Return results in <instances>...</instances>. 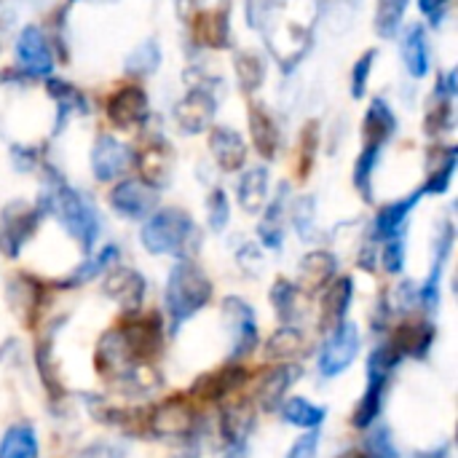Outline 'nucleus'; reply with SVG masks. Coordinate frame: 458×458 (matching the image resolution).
I'll use <instances>...</instances> for the list:
<instances>
[{"label":"nucleus","mask_w":458,"mask_h":458,"mask_svg":"<svg viewBox=\"0 0 458 458\" xmlns=\"http://www.w3.org/2000/svg\"><path fill=\"white\" fill-rule=\"evenodd\" d=\"M317 21V0H271L258 30L263 32L268 54L279 62L282 70L290 72L311 51Z\"/></svg>","instance_id":"nucleus-1"},{"label":"nucleus","mask_w":458,"mask_h":458,"mask_svg":"<svg viewBox=\"0 0 458 458\" xmlns=\"http://www.w3.org/2000/svg\"><path fill=\"white\" fill-rule=\"evenodd\" d=\"M115 386L123 392V394H150L161 386V376L148 365V362H134L121 378H115Z\"/></svg>","instance_id":"nucleus-43"},{"label":"nucleus","mask_w":458,"mask_h":458,"mask_svg":"<svg viewBox=\"0 0 458 458\" xmlns=\"http://www.w3.org/2000/svg\"><path fill=\"white\" fill-rule=\"evenodd\" d=\"M384 266L389 274H400L405 266V236H394L384 242Z\"/></svg>","instance_id":"nucleus-54"},{"label":"nucleus","mask_w":458,"mask_h":458,"mask_svg":"<svg viewBox=\"0 0 458 458\" xmlns=\"http://www.w3.org/2000/svg\"><path fill=\"white\" fill-rule=\"evenodd\" d=\"M362 0H317L319 5V19H327V24L338 32V19L344 21L341 30H346L354 19V11L360 8Z\"/></svg>","instance_id":"nucleus-48"},{"label":"nucleus","mask_w":458,"mask_h":458,"mask_svg":"<svg viewBox=\"0 0 458 458\" xmlns=\"http://www.w3.org/2000/svg\"><path fill=\"white\" fill-rule=\"evenodd\" d=\"M134 164L140 169V180L158 191L172 177V164H174L172 145L166 140H150L142 145V150L134 153Z\"/></svg>","instance_id":"nucleus-18"},{"label":"nucleus","mask_w":458,"mask_h":458,"mask_svg":"<svg viewBox=\"0 0 458 458\" xmlns=\"http://www.w3.org/2000/svg\"><path fill=\"white\" fill-rule=\"evenodd\" d=\"M38 209L43 212V217L51 215L81 244L83 252L94 250L99 231H102L99 212L81 191L67 185L64 177L54 166H46V182L38 199Z\"/></svg>","instance_id":"nucleus-2"},{"label":"nucleus","mask_w":458,"mask_h":458,"mask_svg":"<svg viewBox=\"0 0 458 458\" xmlns=\"http://www.w3.org/2000/svg\"><path fill=\"white\" fill-rule=\"evenodd\" d=\"M209 150L212 158L223 172H239L247 161V145L242 134L231 126H215L209 134Z\"/></svg>","instance_id":"nucleus-28"},{"label":"nucleus","mask_w":458,"mask_h":458,"mask_svg":"<svg viewBox=\"0 0 458 458\" xmlns=\"http://www.w3.org/2000/svg\"><path fill=\"white\" fill-rule=\"evenodd\" d=\"M287 193H290V185L282 182L274 201H268L263 207L266 215H263V223L258 225V236H260L263 247H268V250H279L284 244V220H287L284 199H287Z\"/></svg>","instance_id":"nucleus-33"},{"label":"nucleus","mask_w":458,"mask_h":458,"mask_svg":"<svg viewBox=\"0 0 458 458\" xmlns=\"http://www.w3.org/2000/svg\"><path fill=\"white\" fill-rule=\"evenodd\" d=\"M78 458H118V456H115V451H113V448H107V445H97V448H89L86 454H81Z\"/></svg>","instance_id":"nucleus-59"},{"label":"nucleus","mask_w":458,"mask_h":458,"mask_svg":"<svg viewBox=\"0 0 458 458\" xmlns=\"http://www.w3.org/2000/svg\"><path fill=\"white\" fill-rule=\"evenodd\" d=\"M360 344H362V338H360V330H357L354 322H346V319H344L341 325H335L333 333H330V338H327L325 346H322V354H319V373H322L325 378L341 376V373L357 360Z\"/></svg>","instance_id":"nucleus-7"},{"label":"nucleus","mask_w":458,"mask_h":458,"mask_svg":"<svg viewBox=\"0 0 458 458\" xmlns=\"http://www.w3.org/2000/svg\"><path fill=\"white\" fill-rule=\"evenodd\" d=\"M352 301H354V282L349 276L330 282V287L325 293V303H322V325L325 327L341 325L352 309Z\"/></svg>","instance_id":"nucleus-37"},{"label":"nucleus","mask_w":458,"mask_h":458,"mask_svg":"<svg viewBox=\"0 0 458 458\" xmlns=\"http://www.w3.org/2000/svg\"><path fill=\"white\" fill-rule=\"evenodd\" d=\"M148 115H150V102L145 89L137 83L118 89L107 102V118L118 129H137L148 121Z\"/></svg>","instance_id":"nucleus-14"},{"label":"nucleus","mask_w":458,"mask_h":458,"mask_svg":"<svg viewBox=\"0 0 458 458\" xmlns=\"http://www.w3.org/2000/svg\"><path fill=\"white\" fill-rule=\"evenodd\" d=\"M338 458H368L365 454H360V451H346V454H341Z\"/></svg>","instance_id":"nucleus-60"},{"label":"nucleus","mask_w":458,"mask_h":458,"mask_svg":"<svg viewBox=\"0 0 458 458\" xmlns=\"http://www.w3.org/2000/svg\"><path fill=\"white\" fill-rule=\"evenodd\" d=\"M454 242H456V228L451 220H443L440 231H437V239H435V258H432V271L429 276L424 279L421 290L416 293L419 303L427 309V311H437L440 306V284H443V274H445V266L451 260V252H454Z\"/></svg>","instance_id":"nucleus-12"},{"label":"nucleus","mask_w":458,"mask_h":458,"mask_svg":"<svg viewBox=\"0 0 458 458\" xmlns=\"http://www.w3.org/2000/svg\"><path fill=\"white\" fill-rule=\"evenodd\" d=\"M381 148H362V153L357 156V164H354V188L360 191V196L365 201H373V172L378 166V158H381Z\"/></svg>","instance_id":"nucleus-47"},{"label":"nucleus","mask_w":458,"mask_h":458,"mask_svg":"<svg viewBox=\"0 0 458 458\" xmlns=\"http://www.w3.org/2000/svg\"><path fill=\"white\" fill-rule=\"evenodd\" d=\"M207 220L212 231H223L231 220V204L223 188H215L207 199Z\"/></svg>","instance_id":"nucleus-50"},{"label":"nucleus","mask_w":458,"mask_h":458,"mask_svg":"<svg viewBox=\"0 0 458 458\" xmlns=\"http://www.w3.org/2000/svg\"><path fill=\"white\" fill-rule=\"evenodd\" d=\"M118 255H121V250H118L115 244H107V247H102L91 260L75 266V268H72L64 279H59L56 284H59L62 290H72V287L89 284V282H94L97 276H102L105 271H110V268L118 263Z\"/></svg>","instance_id":"nucleus-34"},{"label":"nucleus","mask_w":458,"mask_h":458,"mask_svg":"<svg viewBox=\"0 0 458 458\" xmlns=\"http://www.w3.org/2000/svg\"><path fill=\"white\" fill-rule=\"evenodd\" d=\"M435 325L432 322H405L394 330V338H392V349L403 357H413V360H427L429 352H432V344H435Z\"/></svg>","instance_id":"nucleus-25"},{"label":"nucleus","mask_w":458,"mask_h":458,"mask_svg":"<svg viewBox=\"0 0 458 458\" xmlns=\"http://www.w3.org/2000/svg\"><path fill=\"white\" fill-rule=\"evenodd\" d=\"M134 319H129L121 333L134 354L137 362H148L150 357H156L161 352V344H164V333H161V319L158 314H145L140 317L137 311H131Z\"/></svg>","instance_id":"nucleus-16"},{"label":"nucleus","mask_w":458,"mask_h":458,"mask_svg":"<svg viewBox=\"0 0 458 458\" xmlns=\"http://www.w3.org/2000/svg\"><path fill=\"white\" fill-rule=\"evenodd\" d=\"M408 3L411 0H376V16H373V30L378 38L389 40L397 35L400 24H403V16L408 11Z\"/></svg>","instance_id":"nucleus-45"},{"label":"nucleus","mask_w":458,"mask_h":458,"mask_svg":"<svg viewBox=\"0 0 458 458\" xmlns=\"http://www.w3.org/2000/svg\"><path fill=\"white\" fill-rule=\"evenodd\" d=\"M317 451H319V432H309V435H303L290 451H287V456L284 458H317Z\"/></svg>","instance_id":"nucleus-55"},{"label":"nucleus","mask_w":458,"mask_h":458,"mask_svg":"<svg viewBox=\"0 0 458 458\" xmlns=\"http://www.w3.org/2000/svg\"><path fill=\"white\" fill-rule=\"evenodd\" d=\"M250 134H252V142H255L258 153H260L266 161H274V158L279 156L282 131H279L274 115H271L260 102H252V105H250Z\"/></svg>","instance_id":"nucleus-30"},{"label":"nucleus","mask_w":458,"mask_h":458,"mask_svg":"<svg viewBox=\"0 0 458 458\" xmlns=\"http://www.w3.org/2000/svg\"><path fill=\"white\" fill-rule=\"evenodd\" d=\"M255 432V408L244 403H231L220 413V435L231 454H242L250 435Z\"/></svg>","instance_id":"nucleus-21"},{"label":"nucleus","mask_w":458,"mask_h":458,"mask_svg":"<svg viewBox=\"0 0 458 458\" xmlns=\"http://www.w3.org/2000/svg\"><path fill=\"white\" fill-rule=\"evenodd\" d=\"M134 362H137V360H134V354H131V349H129V344H126L121 327H118V330H107V333L99 338L97 352H94V365H97V370H99L102 376H107V378L115 381V378H121Z\"/></svg>","instance_id":"nucleus-20"},{"label":"nucleus","mask_w":458,"mask_h":458,"mask_svg":"<svg viewBox=\"0 0 458 458\" xmlns=\"http://www.w3.org/2000/svg\"><path fill=\"white\" fill-rule=\"evenodd\" d=\"M46 91L48 97L56 102V131L64 126L67 118L72 115H86L91 110L89 99L83 97L81 89H75L72 83L62 81V78H46Z\"/></svg>","instance_id":"nucleus-32"},{"label":"nucleus","mask_w":458,"mask_h":458,"mask_svg":"<svg viewBox=\"0 0 458 458\" xmlns=\"http://www.w3.org/2000/svg\"><path fill=\"white\" fill-rule=\"evenodd\" d=\"M140 242L150 255H174L177 260H193L201 247V233L185 209L166 207L156 209L145 220Z\"/></svg>","instance_id":"nucleus-3"},{"label":"nucleus","mask_w":458,"mask_h":458,"mask_svg":"<svg viewBox=\"0 0 458 458\" xmlns=\"http://www.w3.org/2000/svg\"><path fill=\"white\" fill-rule=\"evenodd\" d=\"M38 437L32 424H13L0 440V458H38Z\"/></svg>","instance_id":"nucleus-41"},{"label":"nucleus","mask_w":458,"mask_h":458,"mask_svg":"<svg viewBox=\"0 0 458 458\" xmlns=\"http://www.w3.org/2000/svg\"><path fill=\"white\" fill-rule=\"evenodd\" d=\"M365 448H368V454H365L368 458H400L397 448H394V440H392L386 427L373 429L368 435V440H365Z\"/></svg>","instance_id":"nucleus-52"},{"label":"nucleus","mask_w":458,"mask_h":458,"mask_svg":"<svg viewBox=\"0 0 458 458\" xmlns=\"http://www.w3.org/2000/svg\"><path fill=\"white\" fill-rule=\"evenodd\" d=\"M193 427L196 411L188 403V397H169L150 416V429L161 437H188Z\"/></svg>","instance_id":"nucleus-17"},{"label":"nucleus","mask_w":458,"mask_h":458,"mask_svg":"<svg viewBox=\"0 0 458 458\" xmlns=\"http://www.w3.org/2000/svg\"><path fill=\"white\" fill-rule=\"evenodd\" d=\"M105 295L110 301H115L123 311H140L142 306V298H145V279L140 271L134 268H126V266H113L105 276V284H102Z\"/></svg>","instance_id":"nucleus-19"},{"label":"nucleus","mask_w":458,"mask_h":458,"mask_svg":"<svg viewBox=\"0 0 458 458\" xmlns=\"http://www.w3.org/2000/svg\"><path fill=\"white\" fill-rule=\"evenodd\" d=\"M268 5H271V0H244L247 24H250L252 30H258V27H260V21H263V16H266Z\"/></svg>","instance_id":"nucleus-57"},{"label":"nucleus","mask_w":458,"mask_h":458,"mask_svg":"<svg viewBox=\"0 0 458 458\" xmlns=\"http://www.w3.org/2000/svg\"><path fill=\"white\" fill-rule=\"evenodd\" d=\"M134 164V150L115 140L113 134H99L91 148V172L99 182H113L129 172Z\"/></svg>","instance_id":"nucleus-10"},{"label":"nucleus","mask_w":458,"mask_h":458,"mask_svg":"<svg viewBox=\"0 0 458 458\" xmlns=\"http://www.w3.org/2000/svg\"><path fill=\"white\" fill-rule=\"evenodd\" d=\"M293 223L298 228V236L303 242H311L317 236V223H314V199H301L295 204V212H293Z\"/></svg>","instance_id":"nucleus-51"},{"label":"nucleus","mask_w":458,"mask_h":458,"mask_svg":"<svg viewBox=\"0 0 458 458\" xmlns=\"http://www.w3.org/2000/svg\"><path fill=\"white\" fill-rule=\"evenodd\" d=\"M456 81V70H448L445 75L437 78L435 94H432L429 107H427V121H424L429 137H440V134L454 131V99H456L458 91Z\"/></svg>","instance_id":"nucleus-15"},{"label":"nucleus","mask_w":458,"mask_h":458,"mask_svg":"<svg viewBox=\"0 0 458 458\" xmlns=\"http://www.w3.org/2000/svg\"><path fill=\"white\" fill-rule=\"evenodd\" d=\"M191 21H193L196 43H201L207 48H228L231 46V19H228V8L217 5L215 11H199Z\"/></svg>","instance_id":"nucleus-29"},{"label":"nucleus","mask_w":458,"mask_h":458,"mask_svg":"<svg viewBox=\"0 0 458 458\" xmlns=\"http://www.w3.org/2000/svg\"><path fill=\"white\" fill-rule=\"evenodd\" d=\"M40 220H43V212L38 209V204L11 201L0 212V252L5 258H16L24 250V244L32 239V233L38 231Z\"/></svg>","instance_id":"nucleus-6"},{"label":"nucleus","mask_w":458,"mask_h":458,"mask_svg":"<svg viewBox=\"0 0 458 458\" xmlns=\"http://www.w3.org/2000/svg\"><path fill=\"white\" fill-rule=\"evenodd\" d=\"M376 59H378V51L370 48V51H365V54L354 62V67H352V83H349L354 99H362V97H365L370 72H373V67H376Z\"/></svg>","instance_id":"nucleus-49"},{"label":"nucleus","mask_w":458,"mask_h":458,"mask_svg":"<svg viewBox=\"0 0 458 458\" xmlns=\"http://www.w3.org/2000/svg\"><path fill=\"white\" fill-rule=\"evenodd\" d=\"M306 349V335L295 325H282L268 341H266V360L271 362H290Z\"/></svg>","instance_id":"nucleus-39"},{"label":"nucleus","mask_w":458,"mask_h":458,"mask_svg":"<svg viewBox=\"0 0 458 458\" xmlns=\"http://www.w3.org/2000/svg\"><path fill=\"white\" fill-rule=\"evenodd\" d=\"M217 113V97L212 89L191 86L188 94L174 105V121L182 134H201L212 126Z\"/></svg>","instance_id":"nucleus-9"},{"label":"nucleus","mask_w":458,"mask_h":458,"mask_svg":"<svg viewBox=\"0 0 458 458\" xmlns=\"http://www.w3.org/2000/svg\"><path fill=\"white\" fill-rule=\"evenodd\" d=\"M223 317L231 330V362L247 357L258 346V319L247 301L231 295L223 301Z\"/></svg>","instance_id":"nucleus-8"},{"label":"nucleus","mask_w":458,"mask_h":458,"mask_svg":"<svg viewBox=\"0 0 458 458\" xmlns=\"http://www.w3.org/2000/svg\"><path fill=\"white\" fill-rule=\"evenodd\" d=\"M174 5H177V16H180V21H191V19L201 11L204 0H174Z\"/></svg>","instance_id":"nucleus-58"},{"label":"nucleus","mask_w":458,"mask_h":458,"mask_svg":"<svg viewBox=\"0 0 458 458\" xmlns=\"http://www.w3.org/2000/svg\"><path fill=\"white\" fill-rule=\"evenodd\" d=\"M110 207L126 220H145L158 207V191L142 180H121L110 191Z\"/></svg>","instance_id":"nucleus-13"},{"label":"nucleus","mask_w":458,"mask_h":458,"mask_svg":"<svg viewBox=\"0 0 458 458\" xmlns=\"http://www.w3.org/2000/svg\"><path fill=\"white\" fill-rule=\"evenodd\" d=\"M421 201V191L394 201V204H386L378 209L376 220H373V242H389L394 236H405V225H408V217L411 212L419 207Z\"/></svg>","instance_id":"nucleus-22"},{"label":"nucleus","mask_w":458,"mask_h":458,"mask_svg":"<svg viewBox=\"0 0 458 458\" xmlns=\"http://www.w3.org/2000/svg\"><path fill=\"white\" fill-rule=\"evenodd\" d=\"M40 295H43L40 284L30 276H16L8 287V301H11L16 317H21L24 322H32V317L40 306Z\"/></svg>","instance_id":"nucleus-40"},{"label":"nucleus","mask_w":458,"mask_h":458,"mask_svg":"<svg viewBox=\"0 0 458 458\" xmlns=\"http://www.w3.org/2000/svg\"><path fill=\"white\" fill-rule=\"evenodd\" d=\"M271 303L276 309V317L282 319V325H295L303 317V306H306V293L287 279H276L271 287Z\"/></svg>","instance_id":"nucleus-38"},{"label":"nucleus","mask_w":458,"mask_h":458,"mask_svg":"<svg viewBox=\"0 0 458 458\" xmlns=\"http://www.w3.org/2000/svg\"><path fill=\"white\" fill-rule=\"evenodd\" d=\"M70 3H78V0H70Z\"/></svg>","instance_id":"nucleus-61"},{"label":"nucleus","mask_w":458,"mask_h":458,"mask_svg":"<svg viewBox=\"0 0 458 458\" xmlns=\"http://www.w3.org/2000/svg\"><path fill=\"white\" fill-rule=\"evenodd\" d=\"M317 145H319V123L317 121H309L306 129H303V134H301V177H306L311 172Z\"/></svg>","instance_id":"nucleus-53"},{"label":"nucleus","mask_w":458,"mask_h":458,"mask_svg":"<svg viewBox=\"0 0 458 458\" xmlns=\"http://www.w3.org/2000/svg\"><path fill=\"white\" fill-rule=\"evenodd\" d=\"M212 298L209 276L193 260H177L166 279L164 309L169 317V327L180 330L191 317H196Z\"/></svg>","instance_id":"nucleus-4"},{"label":"nucleus","mask_w":458,"mask_h":458,"mask_svg":"<svg viewBox=\"0 0 458 458\" xmlns=\"http://www.w3.org/2000/svg\"><path fill=\"white\" fill-rule=\"evenodd\" d=\"M397 365H400V354L389 344H378L370 352V357H368V386H365V394H362V400L354 411V419H352V424L357 429H368L378 419L381 405H384V392H386L389 378H392Z\"/></svg>","instance_id":"nucleus-5"},{"label":"nucleus","mask_w":458,"mask_h":458,"mask_svg":"<svg viewBox=\"0 0 458 458\" xmlns=\"http://www.w3.org/2000/svg\"><path fill=\"white\" fill-rule=\"evenodd\" d=\"M16 62L30 78H51L54 72V54L48 38L40 27L27 24L16 38Z\"/></svg>","instance_id":"nucleus-11"},{"label":"nucleus","mask_w":458,"mask_h":458,"mask_svg":"<svg viewBox=\"0 0 458 458\" xmlns=\"http://www.w3.org/2000/svg\"><path fill=\"white\" fill-rule=\"evenodd\" d=\"M458 166L456 145H437L429 150V164H427V182L421 188V196H443L448 193L454 174Z\"/></svg>","instance_id":"nucleus-23"},{"label":"nucleus","mask_w":458,"mask_h":458,"mask_svg":"<svg viewBox=\"0 0 458 458\" xmlns=\"http://www.w3.org/2000/svg\"><path fill=\"white\" fill-rule=\"evenodd\" d=\"M239 204L244 212L258 215L268 204V169L266 166H252L242 174L239 180Z\"/></svg>","instance_id":"nucleus-36"},{"label":"nucleus","mask_w":458,"mask_h":458,"mask_svg":"<svg viewBox=\"0 0 458 458\" xmlns=\"http://www.w3.org/2000/svg\"><path fill=\"white\" fill-rule=\"evenodd\" d=\"M161 64V48L156 40H142L129 56H126V72L129 75H137V78H145L150 72H156Z\"/></svg>","instance_id":"nucleus-46"},{"label":"nucleus","mask_w":458,"mask_h":458,"mask_svg":"<svg viewBox=\"0 0 458 458\" xmlns=\"http://www.w3.org/2000/svg\"><path fill=\"white\" fill-rule=\"evenodd\" d=\"M397 134V115L384 97H376L362 121V148H381Z\"/></svg>","instance_id":"nucleus-24"},{"label":"nucleus","mask_w":458,"mask_h":458,"mask_svg":"<svg viewBox=\"0 0 458 458\" xmlns=\"http://www.w3.org/2000/svg\"><path fill=\"white\" fill-rule=\"evenodd\" d=\"M282 416H284L287 424L311 432V429H317V427L325 421L327 413H325L322 405H314V403H309V400H303V397H293V400L282 403Z\"/></svg>","instance_id":"nucleus-44"},{"label":"nucleus","mask_w":458,"mask_h":458,"mask_svg":"<svg viewBox=\"0 0 458 458\" xmlns=\"http://www.w3.org/2000/svg\"><path fill=\"white\" fill-rule=\"evenodd\" d=\"M403 64L411 72V78H427L432 70V51H429V35L424 24H411L400 40Z\"/></svg>","instance_id":"nucleus-27"},{"label":"nucleus","mask_w":458,"mask_h":458,"mask_svg":"<svg viewBox=\"0 0 458 458\" xmlns=\"http://www.w3.org/2000/svg\"><path fill=\"white\" fill-rule=\"evenodd\" d=\"M301 378V368L290 365V362H279L274 370H268L260 384H258V403L263 411H279L287 392L293 389V384Z\"/></svg>","instance_id":"nucleus-26"},{"label":"nucleus","mask_w":458,"mask_h":458,"mask_svg":"<svg viewBox=\"0 0 458 458\" xmlns=\"http://www.w3.org/2000/svg\"><path fill=\"white\" fill-rule=\"evenodd\" d=\"M233 70H236L239 89L244 94H255L263 86V81H266V62L255 51H239L233 56Z\"/></svg>","instance_id":"nucleus-42"},{"label":"nucleus","mask_w":458,"mask_h":458,"mask_svg":"<svg viewBox=\"0 0 458 458\" xmlns=\"http://www.w3.org/2000/svg\"><path fill=\"white\" fill-rule=\"evenodd\" d=\"M451 3H454V0H419V8H421V13L437 27V24H443V19H445Z\"/></svg>","instance_id":"nucleus-56"},{"label":"nucleus","mask_w":458,"mask_h":458,"mask_svg":"<svg viewBox=\"0 0 458 458\" xmlns=\"http://www.w3.org/2000/svg\"><path fill=\"white\" fill-rule=\"evenodd\" d=\"M338 268V260L335 255L325 252V250H317V252H309L303 260H301V290L303 293H314V290H322L330 284L333 274Z\"/></svg>","instance_id":"nucleus-35"},{"label":"nucleus","mask_w":458,"mask_h":458,"mask_svg":"<svg viewBox=\"0 0 458 458\" xmlns=\"http://www.w3.org/2000/svg\"><path fill=\"white\" fill-rule=\"evenodd\" d=\"M244 384H247V370L231 365L217 373H207V376L196 378V384L191 386V394L199 400H223Z\"/></svg>","instance_id":"nucleus-31"}]
</instances>
